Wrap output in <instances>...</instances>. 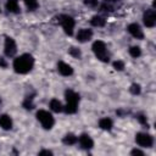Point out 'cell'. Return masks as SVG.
<instances>
[{
    "label": "cell",
    "mask_w": 156,
    "mask_h": 156,
    "mask_svg": "<svg viewBox=\"0 0 156 156\" xmlns=\"http://www.w3.org/2000/svg\"><path fill=\"white\" fill-rule=\"evenodd\" d=\"M33 65H34L33 56L29 54H24V55H21L20 57L15 58L13 69L20 74H24V73H28L33 68Z\"/></svg>",
    "instance_id": "1"
},
{
    "label": "cell",
    "mask_w": 156,
    "mask_h": 156,
    "mask_svg": "<svg viewBox=\"0 0 156 156\" xmlns=\"http://www.w3.org/2000/svg\"><path fill=\"white\" fill-rule=\"evenodd\" d=\"M65 98H66V106L63 107L66 113H76L77 112V105L79 101V95L73 91V90H66L65 91Z\"/></svg>",
    "instance_id": "2"
},
{
    "label": "cell",
    "mask_w": 156,
    "mask_h": 156,
    "mask_svg": "<svg viewBox=\"0 0 156 156\" xmlns=\"http://www.w3.org/2000/svg\"><path fill=\"white\" fill-rule=\"evenodd\" d=\"M93 51L95 54V56L102 61V62H108L110 61V56H108V52H107V49H106V45L104 41L101 40H96L94 44H93Z\"/></svg>",
    "instance_id": "3"
},
{
    "label": "cell",
    "mask_w": 156,
    "mask_h": 156,
    "mask_svg": "<svg viewBox=\"0 0 156 156\" xmlns=\"http://www.w3.org/2000/svg\"><path fill=\"white\" fill-rule=\"evenodd\" d=\"M37 119L41 123L43 128H45V129H51L54 123H55L54 117L51 116V113H49L45 110H39L37 112Z\"/></svg>",
    "instance_id": "4"
},
{
    "label": "cell",
    "mask_w": 156,
    "mask_h": 156,
    "mask_svg": "<svg viewBox=\"0 0 156 156\" xmlns=\"http://www.w3.org/2000/svg\"><path fill=\"white\" fill-rule=\"evenodd\" d=\"M58 22L61 23L63 30L66 34L68 35H72L73 34V28H74V20L71 17V16H67V15H62L58 17Z\"/></svg>",
    "instance_id": "5"
},
{
    "label": "cell",
    "mask_w": 156,
    "mask_h": 156,
    "mask_svg": "<svg viewBox=\"0 0 156 156\" xmlns=\"http://www.w3.org/2000/svg\"><path fill=\"white\" fill-rule=\"evenodd\" d=\"M135 141L138 145L144 146V147H151L154 144L152 136L150 134H146V133H138L135 135Z\"/></svg>",
    "instance_id": "6"
},
{
    "label": "cell",
    "mask_w": 156,
    "mask_h": 156,
    "mask_svg": "<svg viewBox=\"0 0 156 156\" xmlns=\"http://www.w3.org/2000/svg\"><path fill=\"white\" fill-rule=\"evenodd\" d=\"M143 21H144V24L149 28L154 27L155 23H156V12L155 10L150 9V10H146L144 12V16H143Z\"/></svg>",
    "instance_id": "7"
},
{
    "label": "cell",
    "mask_w": 156,
    "mask_h": 156,
    "mask_svg": "<svg viewBox=\"0 0 156 156\" xmlns=\"http://www.w3.org/2000/svg\"><path fill=\"white\" fill-rule=\"evenodd\" d=\"M4 51H5V55L9 56V57H12L16 54L17 46H16V43L12 38L6 37V39H5V50Z\"/></svg>",
    "instance_id": "8"
},
{
    "label": "cell",
    "mask_w": 156,
    "mask_h": 156,
    "mask_svg": "<svg viewBox=\"0 0 156 156\" xmlns=\"http://www.w3.org/2000/svg\"><path fill=\"white\" fill-rule=\"evenodd\" d=\"M128 32L136 39H143L144 38V33H143V30H141V28L138 23H130L128 26Z\"/></svg>",
    "instance_id": "9"
},
{
    "label": "cell",
    "mask_w": 156,
    "mask_h": 156,
    "mask_svg": "<svg viewBox=\"0 0 156 156\" xmlns=\"http://www.w3.org/2000/svg\"><path fill=\"white\" fill-rule=\"evenodd\" d=\"M78 140H79L80 146H82L83 149H85V150H89V149H91V147L94 146V141L91 140V138H90L88 134H82Z\"/></svg>",
    "instance_id": "10"
},
{
    "label": "cell",
    "mask_w": 156,
    "mask_h": 156,
    "mask_svg": "<svg viewBox=\"0 0 156 156\" xmlns=\"http://www.w3.org/2000/svg\"><path fill=\"white\" fill-rule=\"evenodd\" d=\"M91 37H93V32H91L90 29H87V28L80 29V30L78 32V34H77V39H78V41H80V43L88 41Z\"/></svg>",
    "instance_id": "11"
},
{
    "label": "cell",
    "mask_w": 156,
    "mask_h": 156,
    "mask_svg": "<svg viewBox=\"0 0 156 156\" xmlns=\"http://www.w3.org/2000/svg\"><path fill=\"white\" fill-rule=\"evenodd\" d=\"M57 69H58V72H60L62 76H71V74L73 73V68H72L68 63H65V62H62V61H60V62L57 63Z\"/></svg>",
    "instance_id": "12"
},
{
    "label": "cell",
    "mask_w": 156,
    "mask_h": 156,
    "mask_svg": "<svg viewBox=\"0 0 156 156\" xmlns=\"http://www.w3.org/2000/svg\"><path fill=\"white\" fill-rule=\"evenodd\" d=\"M0 127L2 129H5V130L11 129L12 128V119H11V117L7 116V115L0 116Z\"/></svg>",
    "instance_id": "13"
},
{
    "label": "cell",
    "mask_w": 156,
    "mask_h": 156,
    "mask_svg": "<svg viewBox=\"0 0 156 156\" xmlns=\"http://www.w3.org/2000/svg\"><path fill=\"white\" fill-rule=\"evenodd\" d=\"M6 9L12 12V13H18L20 12V6H18V2L17 0H7L6 2Z\"/></svg>",
    "instance_id": "14"
},
{
    "label": "cell",
    "mask_w": 156,
    "mask_h": 156,
    "mask_svg": "<svg viewBox=\"0 0 156 156\" xmlns=\"http://www.w3.org/2000/svg\"><path fill=\"white\" fill-rule=\"evenodd\" d=\"M99 127L101 128V129H104V130H111V128H112V121L110 119V118H101L100 121H99Z\"/></svg>",
    "instance_id": "15"
},
{
    "label": "cell",
    "mask_w": 156,
    "mask_h": 156,
    "mask_svg": "<svg viewBox=\"0 0 156 156\" xmlns=\"http://www.w3.org/2000/svg\"><path fill=\"white\" fill-rule=\"evenodd\" d=\"M62 141H63V144H66V145H74V144L78 141V138H77L74 134L68 133V134H66V135L63 136Z\"/></svg>",
    "instance_id": "16"
},
{
    "label": "cell",
    "mask_w": 156,
    "mask_h": 156,
    "mask_svg": "<svg viewBox=\"0 0 156 156\" xmlns=\"http://www.w3.org/2000/svg\"><path fill=\"white\" fill-rule=\"evenodd\" d=\"M90 23L94 26V27H104L105 23H106V20L101 16H94L91 20H90Z\"/></svg>",
    "instance_id": "17"
},
{
    "label": "cell",
    "mask_w": 156,
    "mask_h": 156,
    "mask_svg": "<svg viewBox=\"0 0 156 156\" xmlns=\"http://www.w3.org/2000/svg\"><path fill=\"white\" fill-rule=\"evenodd\" d=\"M50 107H51V110H52L54 112H61V111L63 110V106L61 105V102H60L57 99H52V100L50 101Z\"/></svg>",
    "instance_id": "18"
},
{
    "label": "cell",
    "mask_w": 156,
    "mask_h": 156,
    "mask_svg": "<svg viewBox=\"0 0 156 156\" xmlns=\"http://www.w3.org/2000/svg\"><path fill=\"white\" fill-rule=\"evenodd\" d=\"M23 1H24L26 6L28 7V10H30V11H33V10L38 9V6H39L37 0H23Z\"/></svg>",
    "instance_id": "19"
},
{
    "label": "cell",
    "mask_w": 156,
    "mask_h": 156,
    "mask_svg": "<svg viewBox=\"0 0 156 156\" xmlns=\"http://www.w3.org/2000/svg\"><path fill=\"white\" fill-rule=\"evenodd\" d=\"M129 54H130V56L132 57H139L140 56V54H141V50H140V48L139 46H132L130 49H129Z\"/></svg>",
    "instance_id": "20"
},
{
    "label": "cell",
    "mask_w": 156,
    "mask_h": 156,
    "mask_svg": "<svg viewBox=\"0 0 156 156\" xmlns=\"http://www.w3.org/2000/svg\"><path fill=\"white\" fill-rule=\"evenodd\" d=\"M32 96H27L26 98V100H24V102H23V106L27 108V110H30V108H33V104H32Z\"/></svg>",
    "instance_id": "21"
},
{
    "label": "cell",
    "mask_w": 156,
    "mask_h": 156,
    "mask_svg": "<svg viewBox=\"0 0 156 156\" xmlns=\"http://www.w3.org/2000/svg\"><path fill=\"white\" fill-rule=\"evenodd\" d=\"M140 85L139 84H132V87H130V93L132 94H134V95H136V94H140Z\"/></svg>",
    "instance_id": "22"
},
{
    "label": "cell",
    "mask_w": 156,
    "mask_h": 156,
    "mask_svg": "<svg viewBox=\"0 0 156 156\" xmlns=\"http://www.w3.org/2000/svg\"><path fill=\"white\" fill-rule=\"evenodd\" d=\"M113 67H115V69H117V71H122L123 68H124V62L123 61H115L113 62Z\"/></svg>",
    "instance_id": "23"
},
{
    "label": "cell",
    "mask_w": 156,
    "mask_h": 156,
    "mask_svg": "<svg viewBox=\"0 0 156 156\" xmlns=\"http://www.w3.org/2000/svg\"><path fill=\"white\" fill-rule=\"evenodd\" d=\"M69 54H71L73 57H76V58L80 57V51H79L77 48H71V49H69Z\"/></svg>",
    "instance_id": "24"
},
{
    "label": "cell",
    "mask_w": 156,
    "mask_h": 156,
    "mask_svg": "<svg viewBox=\"0 0 156 156\" xmlns=\"http://www.w3.org/2000/svg\"><path fill=\"white\" fill-rule=\"evenodd\" d=\"M84 4L87 6H89V7H96L99 5L98 0H84Z\"/></svg>",
    "instance_id": "25"
},
{
    "label": "cell",
    "mask_w": 156,
    "mask_h": 156,
    "mask_svg": "<svg viewBox=\"0 0 156 156\" xmlns=\"http://www.w3.org/2000/svg\"><path fill=\"white\" fill-rule=\"evenodd\" d=\"M136 118L139 119V122H140L141 124H144V126H147V121H146V117H145L144 115H139Z\"/></svg>",
    "instance_id": "26"
},
{
    "label": "cell",
    "mask_w": 156,
    "mask_h": 156,
    "mask_svg": "<svg viewBox=\"0 0 156 156\" xmlns=\"http://www.w3.org/2000/svg\"><path fill=\"white\" fill-rule=\"evenodd\" d=\"M132 155H139V156H144V152L143 151H140V150H138V149H134V150H132V152H130Z\"/></svg>",
    "instance_id": "27"
},
{
    "label": "cell",
    "mask_w": 156,
    "mask_h": 156,
    "mask_svg": "<svg viewBox=\"0 0 156 156\" xmlns=\"http://www.w3.org/2000/svg\"><path fill=\"white\" fill-rule=\"evenodd\" d=\"M39 155L40 156L41 155H52V152L50 150H41V151H39Z\"/></svg>",
    "instance_id": "28"
},
{
    "label": "cell",
    "mask_w": 156,
    "mask_h": 156,
    "mask_svg": "<svg viewBox=\"0 0 156 156\" xmlns=\"http://www.w3.org/2000/svg\"><path fill=\"white\" fill-rule=\"evenodd\" d=\"M0 66H1V67H4V68L7 66V63H6V61H5V58H4V57H0Z\"/></svg>",
    "instance_id": "29"
},
{
    "label": "cell",
    "mask_w": 156,
    "mask_h": 156,
    "mask_svg": "<svg viewBox=\"0 0 156 156\" xmlns=\"http://www.w3.org/2000/svg\"><path fill=\"white\" fill-rule=\"evenodd\" d=\"M113 1H116V0H105V2H113Z\"/></svg>",
    "instance_id": "30"
}]
</instances>
